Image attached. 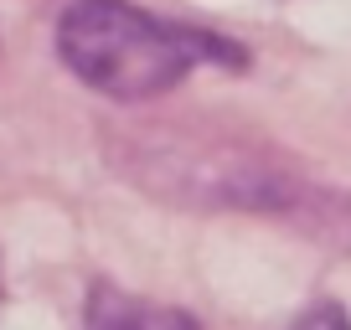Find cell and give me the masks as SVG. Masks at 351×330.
Listing matches in <instances>:
<instances>
[{
  "label": "cell",
  "instance_id": "cell-4",
  "mask_svg": "<svg viewBox=\"0 0 351 330\" xmlns=\"http://www.w3.org/2000/svg\"><path fill=\"white\" fill-rule=\"evenodd\" d=\"M289 330H351V315L341 305H330V299H320V305H310Z\"/></svg>",
  "mask_w": 351,
  "mask_h": 330
},
{
  "label": "cell",
  "instance_id": "cell-1",
  "mask_svg": "<svg viewBox=\"0 0 351 330\" xmlns=\"http://www.w3.org/2000/svg\"><path fill=\"white\" fill-rule=\"evenodd\" d=\"M109 165L145 196L186 212H269L330 242H351V207L315 186L269 140L191 119H145L109 134Z\"/></svg>",
  "mask_w": 351,
  "mask_h": 330
},
{
  "label": "cell",
  "instance_id": "cell-2",
  "mask_svg": "<svg viewBox=\"0 0 351 330\" xmlns=\"http://www.w3.org/2000/svg\"><path fill=\"white\" fill-rule=\"evenodd\" d=\"M57 57L77 83L114 103L160 99L202 62H248L228 36L165 21L155 11H140L134 0H67L57 21Z\"/></svg>",
  "mask_w": 351,
  "mask_h": 330
},
{
  "label": "cell",
  "instance_id": "cell-3",
  "mask_svg": "<svg viewBox=\"0 0 351 330\" xmlns=\"http://www.w3.org/2000/svg\"><path fill=\"white\" fill-rule=\"evenodd\" d=\"M83 325L88 330H197V320L186 309L130 294L119 284H93L83 305Z\"/></svg>",
  "mask_w": 351,
  "mask_h": 330
}]
</instances>
